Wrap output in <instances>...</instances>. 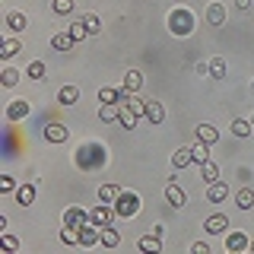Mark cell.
I'll use <instances>...</instances> for the list:
<instances>
[{
  "mask_svg": "<svg viewBox=\"0 0 254 254\" xmlns=\"http://www.w3.org/2000/svg\"><path fill=\"white\" fill-rule=\"evenodd\" d=\"M29 76H32V79H45V64H42V61L29 64Z\"/></svg>",
  "mask_w": 254,
  "mask_h": 254,
  "instance_id": "obj_31",
  "label": "cell"
},
{
  "mask_svg": "<svg viewBox=\"0 0 254 254\" xmlns=\"http://www.w3.org/2000/svg\"><path fill=\"white\" fill-rule=\"evenodd\" d=\"M16 51H19V42H16V38H6V42H3V51H0V58H13Z\"/></svg>",
  "mask_w": 254,
  "mask_h": 254,
  "instance_id": "obj_29",
  "label": "cell"
},
{
  "mask_svg": "<svg viewBox=\"0 0 254 254\" xmlns=\"http://www.w3.org/2000/svg\"><path fill=\"white\" fill-rule=\"evenodd\" d=\"M251 89H254V79H251Z\"/></svg>",
  "mask_w": 254,
  "mask_h": 254,
  "instance_id": "obj_43",
  "label": "cell"
},
{
  "mask_svg": "<svg viewBox=\"0 0 254 254\" xmlns=\"http://www.w3.org/2000/svg\"><path fill=\"white\" fill-rule=\"evenodd\" d=\"M58 99H61V105H73V102H79V89L76 86H64Z\"/></svg>",
  "mask_w": 254,
  "mask_h": 254,
  "instance_id": "obj_21",
  "label": "cell"
},
{
  "mask_svg": "<svg viewBox=\"0 0 254 254\" xmlns=\"http://www.w3.org/2000/svg\"><path fill=\"white\" fill-rule=\"evenodd\" d=\"M45 137L51 140V143H64V140H67V127H64V124H48L45 127Z\"/></svg>",
  "mask_w": 254,
  "mask_h": 254,
  "instance_id": "obj_8",
  "label": "cell"
},
{
  "mask_svg": "<svg viewBox=\"0 0 254 254\" xmlns=\"http://www.w3.org/2000/svg\"><path fill=\"white\" fill-rule=\"evenodd\" d=\"M16 200H19L22 206H29L32 200H35V185H22V188H16Z\"/></svg>",
  "mask_w": 254,
  "mask_h": 254,
  "instance_id": "obj_16",
  "label": "cell"
},
{
  "mask_svg": "<svg viewBox=\"0 0 254 254\" xmlns=\"http://www.w3.org/2000/svg\"><path fill=\"white\" fill-rule=\"evenodd\" d=\"M206 70H210L213 79H222V76H226V61H222V58H213L210 64H206Z\"/></svg>",
  "mask_w": 254,
  "mask_h": 254,
  "instance_id": "obj_22",
  "label": "cell"
},
{
  "mask_svg": "<svg viewBox=\"0 0 254 254\" xmlns=\"http://www.w3.org/2000/svg\"><path fill=\"white\" fill-rule=\"evenodd\" d=\"M70 35H73V38H76V42H83V38H86V35H89V29H86V26H83V22H79V19H76V22H73V26H70Z\"/></svg>",
  "mask_w": 254,
  "mask_h": 254,
  "instance_id": "obj_30",
  "label": "cell"
},
{
  "mask_svg": "<svg viewBox=\"0 0 254 254\" xmlns=\"http://www.w3.org/2000/svg\"><path fill=\"white\" fill-rule=\"evenodd\" d=\"M226 197H229V188L222 185V181H210V188H206V200L219 203V200H226Z\"/></svg>",
  "mask_w": 254,
  "mask_h": 254,
  "instance_id": "obj_5",
  "label": "cell"
},
{
  "mask_svg": "<svg viewBox=\"0 0 254 254\" xmlns=\"http://www.w3.org/2000/svg\"><path fill=\"white\" fill-rule=\"evenodd\" d=\"M140 86H143V73H140V70H127V76H124V89L137 92Z\"/></svg>",
  "mask_w": 254,
  "mask_h": 254,
  "instance_id": "obj_15",
  "label": "cell"
},
{
  "mask_svg": "<svg viewBox=\"0 0 254 254\" xmlns=\"http://www.w3.org/2000/svg\"><path fill=\"white\" fill-rule=\"evenodd\" d=\"M140 210V200H137V194H133V190H121V194H118V203H115V213L118 216H133V213Z\"/></svg>",
  "mask_w": 254,
  "mask_h": 254,
  "instance_id": "obj_1",
  "label": "cell"
},
{
  "mask_svg": "<svg viewBox=\"0 0 254 254\" xmlns=\"http://www.w3.org/2000/svg\"><path fill=\"white\" fill-rule=\"evenodd\" d=\"M54 10H58V13H70V10H73V0H54Z\"/></svg>",
  "mask_w": 254,
  "mask_h": 254,
  "instance_id": "obj_35",
  "label": "cell"
},
{
  "mask_svg": "<svg viewBox=\"0 0 254 254\" xmlns=\"http://www.w3.org/2000/svg\"><path fill=\"white\" fill-rule=\"evenodd\" d=\"M235 6H238V10H248V6H251V0H235Z\"/></svg>",
  "mask_w": 254,
  "mask_h": 254,
  "instance_id": "obj_42",
  "label": "cell"
},
{
  "mask_svg": "<svg viewBox=\"0 0 254 254\" xmlns=\"http://www.w3.org/2000/svg\"><path fill=\"white\" fill-rule=\"evenodd\" d=\"M169 29H172V32H188V29H190V26H188V13H178V10H175L172 19H169Z\"/></svg>",
  "mask_w": 254,
  "mask_h": 254,
  "instance_id": "obj_12",
  "label": "cell"
},
{
  "mask_svg": "<svg viewBox=\"0 0 254 254\" xmlns=\"http://www.w3.org/2000/svg\"><path fill=\"white\" fill-rule=\"evenodd\" d=\"M127 105H130L133 115H146V102H143L140 95H127Z\"/></svg>",
  "mask_w": 254,
  "mask_h": 254,
  "instance_id": "obj_28",
  "label": "cell"
},
{
  "mask_svg": "<svg viewBox=\"0 0 254 254\" xmlns=\"http://www.w3.org/2000/svg\"><path fill=\"white\" fill-rule=\"evenodd\" d=\"M219 178V169L213 162H203V181H216Z\"/></svg>",
  "mask_w": 254,
  "mask_h": 254,
  "instance_id": "obj_33",
  "label": "cell"
},
{
  "mask_svg": "<svg viewBox=\"0 0 254 254\" xmlns=\"http://www.w3.org/2000/svg\"><path fill=\"white\" fill-rule=\"evenodd\" d=\"M251 130H254V127H251V121H245V118H235V121H232V133H235V137H248Z\"/></svg>",
  "mask_w": 254,
  "mask_h": 254,
  "instance_id": "obj_23",
  "label": "cell"
},
{
  "mask_svg": "<svg viewBox=\"0 0 254 254\" xmlns=\"http://www.w3.org/2000/svg\"><path fill=\"white\" fill-rule=\"evenodd\" d=\"M143 118H149L153 124H159V121L165 118V108L159 105V102H146V115H143Z\"/></svg>",
  "mask_w": 254,
  "mask_h": 254,
  "instance_id": "obj_17",
  "label": "cell"
},
{
  "mask_svg": "<svg viewBox=\"0 0 254 254\" xmlns=\"http://www.w3.org/2000/svg\"><path fill=\"white\" fill-rule=\"evenodd\" d=\"M115 99H118L115 89H99V102H115Z\"/></svg>",
  "mask_w": 254,
  "mask_h": 254,
  "instance_id": "obj_36",
  "label": "cell"
},
{
  "mask_svg": "<svg viewBox=\"0 0 254 254\" xmlns=\"http://www.w3.org/2000/svg\"><path fill=\"white\" fill-rule=\"evenodd\" d=\"M251 127H254V118H251Z\"/></svg>",
  "mask_w": 254,
  "mask_h": 254,
  "instance_id": "obj_44",
  "label": "cell"
},
{
  "mask_svg": "<svg viewBox=\"0 0 254 254\" xmlns=\"http://www.w3.org/2000/svg\"><path fill=\"white\" fill-rule=\"evenodd\" d=\"M73 42H76V38L70 35V32H58V35L51 38V45L58 48V51H67V48H73Z\"/></svg>",
  "mask_w": 254,
  "mask_h": 254,
  "instance_id": "obj_14",
  "label": "cell"
},
{
  "mask_svg": "<svg viewBox=\"0 0 254 254\" xmlns=\"http://www.w3.org/2000/svg\"><path fill=\"white\" fill-rule=\"evenodd\" d=\"M118 121H121L124 127H133V124H137V115H133L130 108H121V118H118Z\"/></svg>",
  "mask_w": 254,
  "mask_h": 254,
  "instance_id": "obj_32",
  "label": "cell"
},
{
  "mask_svg": "<svg viewBox=\"0 0 254 254\" xmlns=\"http://www.w3.org/2000/svg\"><path fill=\"white\" fill-rule=\"evenodd\" d=\"M6 26H10L13 32H22V29H26L29 26V19H26V13H6Z\"/></svg>",
  "mask_w": 254,
  "mask_h": 254,
  "instance_id": "obj_11",
  "label": "cell"
},
{
  "mask_svg": "<svg viewBox=\"0 0 254 254\" xmlns=\"http://www.w3.org/2000/svg\"><path fill=\"white\" fill-rule=\"evenodd\" d=\"M111 216H118V213H115V206H108V203H102V206H95V210L89 213V219H92V226H108V222H111Z\"/></svg>",
  "mask_w": 254,
  "mask_h": 254,
  "instance_id": "obj_2",
  "label": "cell"
},
{
  "mask_svg": "<svg viewBox=\"0 0 254 254\" xmlns=\"http://www.w3.org/2000/svg\"><path fill=\"white\" fill-rule=\"evenodd\" d=\"M229 248H245V238L242 235H232V238H229Z\"/></svg>",
  "mask_w": 254,
  "mask_h": 254,
  "instance_id": "obj_39",
  "label": "cell"
},
{
  "mask_svg": "<svg viewBox=\"0 0 254 254\" xmlns=\"http://www.w3.org/2000/svg\"><path fill=\"white\" fill-rule=\"evenodd\" d=\"M3 248L6 251H16V238L13 235H3Z\"/></svg>",
  "mask_w": 254,
  "mask_h": 254,
  "instance_id": "obj_40",
  "label": "cell"
},
{
  "mask_svg": "<svg viewBox=\"0 0 254 254\" xmlns=\"http://www.w3.org/2000/svg\"><path fill=\"white\" fill-rule=\"evenodd\" d=\"M165 200H169V203L175 206V210H181L188 197H185V190H181V188H178V185L172 181V185H165Z\"/></svg>",
  "mask_w": 254,
  "mask_h": 254,
  "instance_id": "obj_4",
  "label": "cell"
},
{
  "mask_svg": "<svg viewBox=\"0 0 254 254\" xmlns=\"http://www.w3.org/2000/svg\"><path fill=\"white\" fill-rule=\"evenodd\" d=\"M99 115H102V121H115V118H121V108H118L115 102H102Z\"/></svg>",
  "mask_w": 254,
  "mask_h": 254,
  "instance_id": "obj_19",
  "label": "cell"
},
{
  "mask_svg": "<svg viewBox=\"0 0 254 254\" xmlns=\"http://www.w3.org/2000/svg\"><path fill=\"white\" fill-rule=\"evenodd\" d=\"M190 162H194V153H190L188 146H181L178 153L172 156V165H175V169H185V165H190Z\"/></svg>",
  "mask_w": 254,
  "mask_h": 254,
  "instance_id": "obj_10",
  "label": "cell"
},
{
  "mask_svg": "<svg viewBox=\"0 0 254 254\" xmlns=\"http://www.w3.org/2000/svg\"><path fill=\"white\" fill-rule=\"evenodd\" d=\"M197 140H203V143H210V146H213V143L219 140L216 127H210V124H200V127H197Z\"/></svg>",
  "mask_w": 254,
  "mask_h": 254,
  "instance_id": "obj_13",
  "label": "cell"
},
{
  "mask_svg": "<svg viewBox=\"0 0 254 254\" xmlns=\"http://www.w3.org/2000/svg\"><path fill=\"white\" fill-rule=\"evenodd\" d=\"M29 111V105H22V102H16V105L10 108V118H19V115H26Z\"/></svg>",
  "mask_w": 254,
  "mask_h": 254,
  "instance_id": "obj_38",
  "label": "cell"
},
{
  "mask_svg": "<svg viewBox=\"0 0 254 254\" xmlns=\"http://www.w3.org/2000/svg\"><path fill=\"white\" fill-rule=\"evenodd\" d=\"M190 251H194V254H210V248H206L203 242H197V245H194V248H190Z\"/></svg>",
  "mask_w": 254,
  "mask_h": 254,
  "instance_id": "obj_41",
  "label": "cell"
},
{
  "mask_svg": "<svg viewBox=\"0 0 254 254\" xmlns=\"http://www.w3.org/2000/svg\"><path fill=\"white\" fill-rule=\"evenodd\" d=\"M118 194H121V188H115V185H102V190H99L102 203H111V200H118Z\"/></svg>",
  "mask_w": 254,
  "mask_h": 254,
  "instance_id": "obj_26",
  "label": "cell"
},
{
  "mask_svg": "<svg viewBox=\"0 0 254 254\" xmlns=\"http://www.w3.org/2000/svg\"><path fill=\"white\" fill-rule=\"evenodd\" d=\"M235 203L242 206V210H251V206H254V190H251V188H242V190L235 194Z\"/></svg>",
  "mask_w": 254,
  "mask_h": 254,
  "instance_id": "obj_18",
  "label": "cell"
},
{
  "mask_svg": "<svg viewBox=\"0 0 254 254\" xmlns=\"http://www.w3.org/2000/svg\"><path fill=\"white\" fill-rule=\"evenodd\" d=\"M140 251H143V254H159V251H162L159 235H143V238H140Z\"/></svg>",
  "mask_w": 254,
  "mask_h": 254,
  "instance_id": "obj_7",
  "label": "cell"
},
{
  "mask_svg": "<svg viewBox=\"0 0 254 254\" xmlns=\"http://www.w3.org/2000/svg\"><path fill=\"white\" fill-rule=\"evenodd\" d=\"M121 242V235L115 232L111 226H102V245H108V248H115V245Z\"/></svg>",
  "mask_w": 254,
  "mask_h": 254,
  "instance_id": "obj_25",
  "label": "cell"
},
{
  "mask_svg": "<svg viewBox=\"0 0 254 254\" xmlns=\"http://www.w3.org/2000/svg\"><path fill=\"white\" fill-rule=\"evenodd\" d=\"M206 22H210V26H222V22H226V10H222V3H210V10H206Z\"/></svg>",
  "mask_w": 254,
  "mask_h": 254,
  "instance_id": "obj_9",
  "label": "cell"
},
{
  "mask_svg": "<svg viewBox=\"0 0 254 254\" xmlns=\"http://www.w3.org/2000/svg\"><path fill=\"white\" fill-rule=\"evenodd\" d=\"M61 242H64V245H76V242H79V229H76V226H67V229L61 232Z\"/></svg>",
  "mask_w": 254,
  "mask_h": 254,
  "instance_id": "obj_27",
  "label": "cell"
},
{
  "mask_svg": "<svg viewBox=\"0 0 254 254\" xmlns=\"http://www.w3.org/2000/svg\"><path fill=\"white\" fill-rule=\"evenodd\" d=\"M190 153H194V162H200V165H203V162H210V143H203V140H200L197 146H190Z\"/></svg>",
  "mask_w": 254,
  "mask_h": 254,
  "instance_id": "obj_20",
  "label": "cell"
},
{
  "mask_svg": "<svg viewBox=\"0 0 254 254\" xmlns=\"http://www.w3.org/2000/svg\"><path fill=\"white\" fill-rule=\"evenodd\" d=\"M86 219H89V213H83L79 206H70V210L64 213V226H76V229H83V226H86Z\"/></svg>",
  "mask_w": 254,
  "mask_h": 254,
  "instance_id": "obj_3",
  "label": "cell"
},
{
  "mask_svg": "<svg viewBox=\"0 0 254 254\" xmlns=\"http://www.w3.org/2000/svg\"><path fill=\"white\" fill-rule=\"evenodd\" d=\"M79 22H83V26L89 29V35H95V32H102V19H99L95 13H86V16H83Z\"/></svg>",
  "mask_w": 254,
  "mask_h": 254,
  "instance_id": "obj_24",
  "label": "cell"
},
{
  "mask_svg": "<svg viewBox=\"0 0 254 254\" xmlns=\"http://www.w3.org/2000/svg\"><path fill=\"white\" fill-rule=\"evenodd\" d=\"M13 188H16V185H13V178H10V175H3V178H0V190H3V194H10Z\"/></svg>",
  "mask_w": 254,
  "mask_h": 254,
  "instance_id": "obj_37",
  "label": "cell"
},
{
  "mask_svg": "<svg viewBox=\"0 0 254 254\" xmlns=\"http://www.w3.org/2000/svg\"><path fill=\"white\" fill-rule=\"evenodd\" d=\"M19 83V73L16 70H3V86H16Z\"/></svg>",
  "mask_w": 254,
  "mask_h": 254,
  "instance_id": "obj_34",
  "label": "cell"
},
{
  "mask_svg": "<svg viewBox=\"0 0 254 254\" xmlns=\"http://www.w3.org/2000/svg\"><path fill=\"white\" fill-rule=\"evenodd\" d=\"M206 232H213V235H219V232H226V229H229V219L226 216H222V213H216V216H210V219H206Z\"/></svg>",
  "mask_w": 254,
  "mask_h": 254,
  "instance_id": "obj_6",
  "label": "cell"
}]
</instances>
